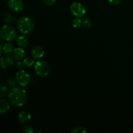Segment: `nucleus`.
Here are the masks:
<instances>
[{"label":"nucleus","mask_w":133,"mask_h":133,"mask_svg":"<svg viewBox=\"0 0 133 133\" xmlns=\"http://www.w3.org/2000/svg\"><path fill=\"white\" fill-rule=\"evenodd\" d=\"M10 103L16 107H21L27 103L28 100L27 92L21 87H13L8 95Z\"/></svg>","instance_id":"f257e3e1"},{"label":"nucleus","mask_w":133,"mask_h":133,"mask_svg":"<svg viewBox=\"0 0 133 133\" xmlns=\"http://www.w3.org/2000/svg\"><path fill=\"white\" fill-rule=\"evenodd\" d=\"M17 27L18 30L23 34H28L33 30L35 23L32 19L27 16L19 18L17 22Z\"/></svg>","instance_id":"f03ea898"},{"label":"nucleus","mask_w":133,"mask_h":133,"mask_svg":"<svg viewBox=\"0 0 133 133\" xmlns=\"http://www.w3.org/2000/svg\"><path fill=\"white\" fill-rule=\"evenodd\" d=\"M0 34L2 38L7 42L12 41L17 36L16 30L10 25L3 26L0 30Z\"/></svg>","instance_id":"7ed1b4c3"},{"label":"nucleus","mask_w":133,"mask_h":133,"mask_svg":"<svg viewBox=\"0 0 133 133\" xmlns=\"http://www.w3.org/2000/svg\"><path fill=\"white\" fill-rule=\"evenodd\" d=\"M49 66L47 62L44 61H38L35 64V73L41 77H46L49 73Z\"/></svg>","instance_id":"20e7f679"},{"label":"nucleus","mask_w":133,"mask_h":133,"mask_svg":"<svg viewBox=\"0 0 133 133\" xmlns=\"http://www.w3.org/2000/svg\"><path fill=\"white\" fill-rule=\"evenodd\" d=\"M16 83L21 87H26L31 81V77L29 74L23 70H19L16 74Z\"/></svg>","instance_id":"39448f33"},{"label":"nucleus","mask_w":133,"mask_h":133,"mask_svg":"<svg viewBox=\"0 0 133 133\" xmlns=\"http://www.w3.org/2000/svg\"><path fill=\"white\" fill-rule=\"evenodd\" d=\"M70 12L75 18H82L86 13V9L79 2H74L70 5Z\"/></svg>","instance_id":"423d86ee"},{"label":"nucleus","mask_w":133,"mask_h":133,"mask_svg":"<svg viewBox=\"0 0 133 133\" xmlns=\"http://www.w3.org/2000/svg\"><path fill=\"white\" fill-rule=\"evenodd\" d=\"M7 5L10 10L14 12L21 11L23 8V3L22 0H9Z\"/></svg>","instance_id":"0eeeda50"},{"label":"nucleus","mask_w":133,"mask_h":133,"mask_svg":"<svg viewBox=\"0 0 133 133\" xmlns=\"http://www.w3.org/2000/svg\"><path fill=\"white\" fill-rule=\"evenodd\" d=\"M14 64V58L9 55H5L0 58V68L6 69Z\"/></svg>","instance_id":"6e6552de"},{"label":"nucleus","mask_w":133,"mask_h":133,"mask_svg":"<svg viewBox=\"0 0 133 133\" xmlns=\"http://www.w3.org/2000/svg\"><path fill=\"white\" fill-rule=\"evenodd\" d=\"M32 57L35 60H40L44 55V50L40 45H36L31 51Z\"/></svg>","instance_id":"1a4fd4ad"},{"label":"nucleus","mask_w":133,"mask_h":133,"mask_svg":"<svg viewBox=\"0 0 133 133\" xmlns=\"http://www.w3.org/2000/svg\"><path fill=\"white\" fill-rule=\"evenodd\" d=\"M25 56V52L23 48L19 47V48H15L13 51V58L16 61H21L23 59Z\"/></svg>","instance_id":"9d476101"},{"label":"nucleus","mask_w":133,"mask_h":133,"mask_svg":"<svg viewBox=\"0 0 133 133\" xmlns=\"http://www.w3.org/2000/svg\"><path fill=\"white\" fill-rule=\"evenodd\" d=\"M18 118L21 123H25L31 119V115L29 112L22 111L18 114Z\"/></svg>","instance_id":"9b49d317"},{"label":"nucleus","mask_w":133,"mask_h":133,"mask_svg":"<svg viewBox=\"0 0 133 133\" xmlns=\"http://www.w3.org/2000/svg\"><path fill=\"white\" fill-rule=\"evenodd\" d=\"M16 43L21 48H25L29 44V40L25 36L21 35L18 36L16 39Z\"/></svg>","instance_id":"f8f14e48"},{"label":"nucleus","mask_w":133,"mask_h":133,"mask_svg":"<svg viewBox=\"0 0 133 133\" xmlns=\"http://www.w3.org/2000/svg\"><path fill=\"white\" fill-rule=\"evenodd\" d=\"M10 109V105L7 101L5 99H0V114H3Z\"/></svg>","instance_id":"ddd939ff"},{"label":"nucleus","mask_w":133,"mask_h":133,"mask_svg":"<svg viewBox=\"0 0 133 133\" xmlns=\"http://www.w3.org/2000/svg\"><path fill=\"white\" fill-rule=\"evenodd\" d=\"M23 62L26 67H31L32 66L35 65V59L33 58H31V57L24 58L23 60Z\"/></svg>","instance_id":"4468645a"},{"label":"nucleus","mask_w":133,"mask_h":133,"mask_svg":"<svg viewBox=\"0 0 133 133\" xmlns=\"http://www.w3.org/2000/svg\"><path fill=\"white\" fill-rule=\"evenodd\" d=\"M3 51H4V53H6V54L10 53L14 51V46L10 43H6L3 47Z\"/></svg>","instance_id":"2eb2a0df"},{"label":"nucleus","mask_w":133,"mask_h":133,"mask_svg":"<svg viewBox=\"0 0 133 133\" xmlns=\"http://www.w3.org/2000/svg\"><path fill=\"white\" fill-rule=\"evenodd\" d=\"M71 24L74 28H79L83 25V20L81 19L80 18H75L73 19Z\"/></svg>","instance_id":"dca6fc26"},{"label":"nucleus","mask_w":133,"mask_h":133,"mask_svg":"<svg viewBox=\"0 0 133 133\" xmlns=\"http://www.w3.org/2000/svg\"><path fill=\"white\" fill-rule=\"evenodd\" d=\"M87 132H88V131L84 127H75L71 131V133H86Z\"/></svg>","instance_id":"f3484780"},{"label":"nucleus","mask_w":133,"mask_h":133,"mask_svg":"<svg viewBox=\"0 0 133 133\" xmlns=\"http://www.w3.org/2000/svg\"><path fill=\"white\" fill-rule=\"evenodd\" d=\"M7 88H6V86L5 85H0V98H2L4 97L6 94V92H7Z\"/></svg>","instance_id":"a211bd4d"},{"label":"nucleus","mask_w":133,"mask_h":133,"mask_svg":"<svg viewBox=\"0 0 133 133\" xmlns=\"http://www.w3.org/2000/svg\"><path fill=\"white\" fill-rule=\"evenodd\" d=\"M22 131L24 133H33L35 132L34 129L31 125H25L23 127Z\"/></svg>","instance_id":"6ab92c4d"},{"label":"nucleus","mask_w":133,"mask_h":133,"mask_svg":"<svg viewBox=\"0 0 133 133\" xmlns=\"http://www.w3.org/2000/svg\"><path fill=\"white\" fill-rule=\"evenodd\" d=\"M12 16L11 14H10L9 13H5L3 16V20L5 21L6 23H10V22L12 21Z\"/></svg>","instance_id":"aec40b11"},{"label":"nucleus","mask_w":133,"mask_h":133,"mask_svg":"<svg viewBox=\"0 0 133 133\" xmlns=\"http://www.w3.org/2000/svg\"><path fill=\"white\" fill-rule=\"evenodd\" d=\"M83 25L86 28H90L92 27V23L88 18H85L83 20Z\"/></svg>","instance_id":"412c9836"},{"label":"nucleus","mask_w":133,"mask_h":133,"mask_svg":"<svg viewBox=\"0 0 133 133\" xmlns=\"http://www.w3.org/2000/svg\"><path fill=\"white\" fill-rule=\"evenodd\" d=\"M16 79L14 80V79H9V80H8L7 84L9 87H12L13 88V87H14L16 86Z\"/></svg>","instance_id":"4be33fe9"},{"label":"nucleus","mask_w":133,"mask_h":133,"mask_svg":"<svg viewBox=\"0 0 133 133\" xmlns=\"http://www.w3.org/2000/svg\"><path fill=\"white\" fill-rule=\"evenodd\" d=\"M57 0H43V2L47 6H51L55 3Z\"/></svg>","instance_id":"5701e85b"},{"label":"nucleus","mask_w":133,"mask_h":133,"mask_svg":"<svg viewBox=\"0 0 133 133\" xmlns=\"http://www.w3.org/2000/svg\"><path fill=\"white\" fill-rule=\"evenodd\" d=\"M25 66V64H23V61L22 62V61H19L16 63V68H17L19 69V70H23V69L24 68Z\"/></svg>","instance_id":"b1692460"},{"label":"nucleus","mask_w":133,"mask_h":133,"mask_svg":"<svg viewBox=\"0 0 133 133\" xmlns=\"http://www.w3.org/2000/svg\"><path fill=\"white\" fill-rule=\"evenodd\" d=\"M109 1L113 5H119L123 0H109Z\"/></svg>","instance_id":"393cba45"},{"label":"nucleus","mask_w":133,"mask_h":133,"mask_svg":"<svg viewBox=\"0 0 133 133\" xmlns=\"http://www.w3.org/2000/svg\"><path fill=\"white\" fill-rule=\"evenodd\" d=\"M2 51H3V48L1 45H0V56L1 55V53H2Z\"/></svg>","instance_id":"a878e982"},{"label":"nucleus","mask_w":133,"mask_h":133,"mask_svg":"<svg viewBox=\"0 0 133 133\" xmlns=\"http://www.w3.org/2000/svg\"><path fill=\"white\" fill-rule=\"evenodd\" d=\"M0 36H1V34H0Z\"/></svg>","instance_id":"bb28decb"}]
</instances>
